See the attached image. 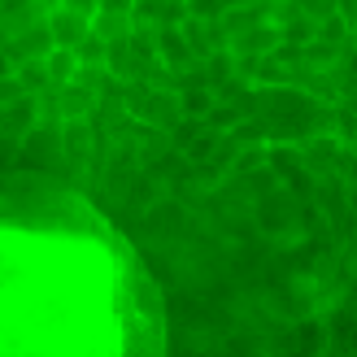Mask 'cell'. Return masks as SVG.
Masks as SVG:
<instances>
[{"mask_svg":"<svg viewBox=\"0 0 357 357\" xmlns=\"http://www.w3.org/2000/svg\"><path fill=\"white\" fill-rule=\"evenodd\" d=\"M0 357H166L144 257L44 174H0Z\"/></svg>","mask_w":357,"mask_h":357,"instance_id":"1","label":"cell"}]
</instances>
